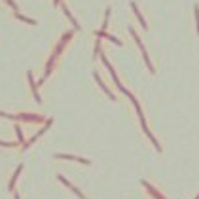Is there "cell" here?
<instances>
[{
  "mask_svg": "<svg viewBox=\"0 0 199 199\" xmlns=\"http://www.w3.org/2000/svg\"><path fill=\"white\" fill-rule=\"evenodd\" d=\"M15 199H19V195H17V193H15Z\"/></svg>",
  "mask_w": 199,
  "mask_h": 199,
  "instance_id": "52a82bcc",
  "label": "cell"
},
{
  "mask_svg": "<svg viewBox=\"0 0 199 199\" xmlns=\"http://www.w3.org/2000/svg\"><path fill=\"white\" fill-rule=\"evenodd\" d=\"M29 119V121H42L40 116H29V114H23V116H15V119Z\"/></svg>",
  "mask_w": 199,
  "mask_h": 199,
  "instance_id": "6da1fadb",
  "label": "cell"
},
{
  "mask_svg": "<svg viewBox=\"0 0 199 199\" xmlns=\"http://www.w3.org/2000/svg\"><path fill=\"white\" fill-rule=\"evenodd\" d=\"M23 171V165H19L17 167V171H15V175H13V178H12V182H10V190H13V184H15V180H17V177H19V172Z\"/></svg>",
  "mask_w": 199,
  "mask_h": 199,
  "instance_id": "3957f363",
  "label": "cell"
},
{
  "mask_svg": "<svg viewBox=\"0 0 199 199\" xmlns=\"http://www.w3.org/2000/svg\"><path fill=\"white\" fill-rule=\"evenodd\" d=\"M65 13H66V17H68V19H70V21H72V25H74V27H76V29H78V23H76V19H74V17H72V15H70V12H68V10H66V8H65Z\"/></svg>",
  "mask_w": 199,
  "mask_h": 199,
  "instance_id": "5b68a950",
  "label": "cell"
},
{
  "mask_svg": "<svg viewBox=\"0 0 199 199\" xmlns=\"http://www.w3.org/2000/svg\"><path fill=\"white\" fill-rule=\"evenodd\" d=\"M195 19H197V32H199V8L195 6Z\"/></svg>",
  "mask_w": 199,
  "mask_h": 199,
  "instance_id": "8992f818",
  "label": "cell"
},
{
  "mask_svg": "<svg viewBox=\"0 0 199 199\" xmlns=\"http://www.w3.org/2000/svg\"><path fill=\"white\" fill-rule=\"evenodd\" d=\"M195 199H199V195H197V197H195Z\"/></svg>",
  "mask_w": 199,
  "mask_h": 199,
  "instance_id": "ba28073f",
  "label": "cell"
},
{
  "mask_svg": "<svg viewBox=\"0 0 199 199\" xmlns=\"http://www.w3.org/2000/svg\"><path fill=\"white\" fill-rule=\"evenodd\" d=\"M142 184H144V186H146L148 190H150V193H152V195H154L156 199H163V197H161V195H159V193H158V192H156V190H154V188H152L150 184H148V182H142Z\"/></svg>",
  "mask_w": 199,
  "mask_h": 199,
  "instance_id": "277c9868",
  "label": "cell"
},
{
  "mask_svg": "<svg viewBox=\"0 0 199 199\" xmlns=\"http://www.w3.org/2000/svg\"><path fill=\"white\" fill-rule=\"evenodd\" d=\"M131 8H133V12H135V15H137V17H138V21H140V23H142V27H144V29H146V23H144V19H142V15H140V12H138V10H137V4H135V2H131Z\"/></svg>",
  "mask_w": 199,
  "mask_h": 199,
  "instance_id": "7a4b0ae2",
  "label": "cell"
}]
</instances>
